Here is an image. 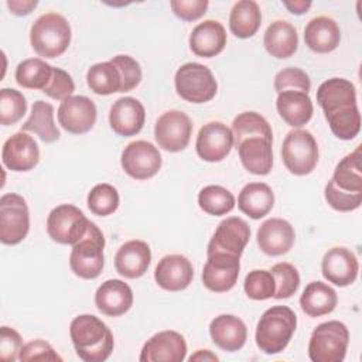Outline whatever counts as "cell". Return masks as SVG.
<instances>
[{"mask_svg":"<svg viewBox=\"0 0 362 362\" xmlns=\"http://www.w3.org/2000/svg\"><path fill=\"white\" fill-rule=\"evenodd\" d=\"M338 303L337 291L322 281H311L305 286L301 297L300 307L308 317H321L335 310Z\"/></svg>","mask_w":362,"mask_h":362,"instance_id":"1f68e13d","label":"cell"},{"mask_svg":"<svg viewBox=\"0 0 362 362\" xmlns=\"http://www.w3.org/2000/svg\"><path fill=\"white\" fill-rule=\"evenodd\" d=\"M170 6L178 18L184 21H194L206 13L209 3L206 0H173Z\"/></svg>","mask_w":362,"mask_h":362,"instance_id":"816d5d0a","label":"cell"},{"mask_svg":"<svg viewBox=\"0 0 362 362\" xmlns=\"http://www.w3.org/2000/svg\"><path fill=\"white\" fill-rule=\"evenodd\" d=\"M86 83L96 95L122 92V75L110 61L92 65L86 72Z\"/></svg>","mask_w":362,"mask_h":362,"instance_id":"d590c367","label":"cell"},{"mask_svg":"<svg viewBox=\"0 0 362 362\" xmlns=\"http://www.w3.org/2000/svg\"><path fill=\"white\" fill-rule=\"evenodd\" d=\"M273 136L253 134L235 144L242 165L252 174L266 175L273 167Z\"/></svg>","mask_w":362,"mask_h":362,"instance_id":"9a60e30c","label":"cell"},{"mask_svg":"<svg viewBox=\"0 0 362 362\" xmlns=\"http://www.w3.org/2000/svg\"><path fill=\"white\" fill-rule=\"evenodd\" d=\"M325 119L331 132L341 140H352L361 130V113L358 105L337 109L325 115Z\"/></svg>","mask_w":362,"mask_h":362,"instance_id":"74e56055","label":"cell"},{"mask_svg":"<svg viewBox=\"0 0 362 362\" xmlns=\"http://www.w3.org/2000/svg\"><path fill=\"white\" fill-rule=\"evenodd\" d=\"M150 262V246L144 240L133 239L123 243L116 252L115 269L126 279H139L147 272Z\"/></svg>","mask_w":362,"mask_h":362,"instance_id":"cb8c5ba5","label":"cell"},{"mask_svg":"<svg viewBox=\"0 0 362 362\" xmlns=\"http://www.w3.org/2000/svg\"><path fill=\"white\" fill-rule=\"evenodd\" d=\"M90 221L85 214L75 205L62 204L55 206L47 218V232L48 236L61 245H75L85 233Z\"/></svg>","mask_w":362,"mask_h":362,"instance_id":"ba28073f","label":"cell"},{"mask_svg":"<svg viewBox=\"0 0 362 362\" xmlns=\"http://www.w3.org/2000/svg\"><path fill=\"white\" fill-rule=\"evenodd\" d=\"M198 205L204 212L221 216L235 208V197L221 185H206L198 194Z\"/></svg>","mask_w":362,"mask_h":362,"instance_id":"f35d334b","label":"cell"},{"mask_svg":"<svg viewBox=\"0 0 362 362\" xmlns=\"http://www.w3.org/2000/svg\"><path fill=\"white\" fill-rule=\"evenodd\" d=\"M297 327V315L286 305L267 308L256 327V345L267 355H274L286 349Z\"/></svg>","mask_w":362,"mask_h":362,"instance_id":"7a4b0ae2","label":"cell"},{"mask_svg":"<svg viewBox=\"0 0 362 362\" xmlns=\"http://www.w3.org/2000/svg\"><path fill=\"white\" fill-rule=\"evenodd\" d=\"M281 160L291 174H310L318 163V144L314 136L303 129L288 132L283 140Z\"/></svg>","mask_w":362,"mask_h":362,"instance_id":"52a82bcc","label":"cell"},{"mask_svg":"<svg viewBox=\"0 0 362 362\" xmlns=\"http://www.w3.org/2000/svg\"><path fill=\"white\" fill-rule=\"evenodd\" d=\"M21 132L37 134L44 143H54L59 139V130L54 123V107L44 100L34 102L30 117L21 124Z\"/></svg>","mask_w":362,"mask_h":362,"instance_id":"836d02e7","label":"cell"},{"mask_svg":"<svg viewBox=\"0 0 362 362\" xmlns=\"http://www.w3.org/2000/svg\"><path fill=\"white\" fill-rule=\"evenodd\" d=\"M233 146L232 130L222 122H209L204 124L197 136V154L208 163L222 161Z\"/></svg>","mask_w":362,"mask_h":362,"instance_id":"5bb4252c","label":"cell"},{"mask_svg":"<svg viewBox=\"0 0 362 362\" xmlns=\"http://www.w3.org/2000/svg\"><path fill=\"white\" fill-rule=\"evenodd\" d=\"M37 4H38L37 0H24V1H21V0H8L7 1V7L16 16L30 14L37 7Z\"/></svg>","mask_w":362,"mask_h":362,"instance_id":"f5cc1de1","label":"cell"},{"mask_svg":"<svg viewBox=\"0 0 362 362\" xmlns=\"http://www.w3.org/2000/svg\"><path fill=\"white\" fill-rule=\"evenodd\" d=\"M349 344V331L341 321L331 320L314 328L308 342L313 362H342Z\"/></svg>","mask_w":362,"mask_h":362,"instance_id":"277c9868","label":"cell"},{"mask_svg":"<svg viewBox=\"0 0 362 362\" xmlns=\"http://www.w3.org/2000/svg\"><path fill=\"white\" fill-rule=\"evenodd\" d=\"M284 7L297 16H301L304 13H307V10L311 7V1H305V0H294V1H283Z\"/></svg>","mask_w":362,"mask_h":362,"instance_id":"db71d44e","label":"cell"},{"mask_svg":"<svg viewBox=\"0 0 362 362\" xmlns=\"http://www.w3.org/2000/svg\"><path fill=\"white\" fill-rule=\"evenodd\" d=\"M122 75V92L134 89L141 81V68L130 55H116L110 59Z\"/></svg>","mask_w":362,"mask_h":362,"instance_id":"7dc6e473","label":"cell"},{"mask_svg":"<svg viewBox=\"0 0 362 362\" xmlns=\"http://www.w3.org/2000/svg\"><path fill=\"white\" fill-rule=\"evenodd\" d=\"M20 361H62V358L54 351V348L42 339H34L21 346Z\"/></svg>","mask_w":362,"mask_h":362,"instance_id":"681fc988","label":"cell"},{"mask_svg":"<svg viewBox=\"0 0 362 362\" xmlns=\"http://www.w3.org/2000/svg\"><path fill=\"white\" fill-rule=\"evenodd\" d=\"M25 112L27 100L21 92L10 88L0 90V123L3 126L16 124Z\"/></svg>","mask_w":362,"mask_h":362,"instance_id":"b9f144b4","label":"cell"},{"mask_svg":"<svg viewBox=\"0 0 362 362\" xmlns=\"http://www.w3.org/2000/svg\"><path fill=\"white\" fill-rule=\"evenodd\" d=\"M23 341L20 334L10 327L3 325L0 328V359L13 362L18 359Z\"/></svg>","mask_w":362,"mask_h":362,"instance_id":"f907efd6","label":"cell"},{"mask_svg":"<svg viewBox=\"0 0 362 362\" xmlns=\"http://www.w3.org/2000/svg\"><path fill=\"white\" fill-rule=\"evenodd\" d=\"M341 41V30L335 20L327 16L311 18L304 28L305 45L318 54L334 51Z\"/></svg>","mask_w":362,"mask_h":362,"instance_id":"4316f807","label":"cell"},{"mask_svg":"<svg viewBox=\"0 0 362 362\" xmlns=\"http://www.w3.org/2000/svg\"><path fill=\"white\" fill-rule=\"evenodd\" d=\"M30 42L40 57H59L71 44V25L61 14L45 13L31 25Z\"/></svg>","mask_w":362,"mask_h":362,"instance_id":"3957f363","label":"cell"},{"mask_svg":"<svg viewBox=\"0 0 362 362\" xmlns=\"http://www.w3.org/2000/svg\"><path fill=\"white\" fill-rule=\"evenodd\" d=\"M209 334L218 348L228 352H235L245 345L247 328L236 315L221 314L211 321Z\"/></svg>","mask_w":362,"mask_h":362,"instance_id":"d4e9b609","label":"cell"},{"mask_svg":"<svg viewBox=\"0 0 362 362\" xmlns=\"http://www.w3.org/2000/svg\"><path fill=\"white\" fill-rule=\"evenodd\" d=\"M174 85L178 96L191 103L209 102L218 90V83L211 69L198 62L181 65L175 72Z\"/></svg>","mask_w":362,"mask_h":362,"instance_id":"8992f818","label":"cell"},{"mask_svg":"<svg viewBox=\"0 0 362 362\" xmlns=\"http://www.w3.org/2000/svg\"><path fill=\"white\" fill-rule=\"evenodd\" d=\"M263 45L272 57L279 59L288 58L294 55L298 47L297 30L286 20H276L264 31Z\"/></svg>","mask_w":362,"mask_h":362,"instance_id":"f546056e","label":"cell"},{"mask_svg":"<svg viewBox=\"0 0 362 362\" xmlns=\"http://www.w3.org/2000/svg\"><path fill=\"white\" fill-rule=\"evenodd\" d=\"M69 335L76 355L85 362L106 361L115 346L107 325L92 314H81L71 321Z\"/></svg>","mask_w":362,"mask_h":362,"instance_id":"6da1fadb","label":"cell"},{"mask_svg":"<svg viewBox=\"0 0 362 362\" xmlns=\"http://www.w3.org/2000/svg\"><path fill=\"white\" fill-rule=\"evenodd\" d=\"M322 276L332 284L345 287L352 284L358 277L359 263L354 252L346 247L329 249L321 263Z\"/></svg>","mask_w":362,"mask_h":362,"instance_id":"44dd1931","label":"cell"},{"mask_svg":"<svg viewBox=\"0 0 362 362\" xmlns=\"http://www.w3.org/2000/svg\"><path fill=\"white\" fill-rule=\"evenodd\" d=\"M57 116L64 130L72 134H83L95 126L98 112L92 99L75 95L61 102Z\"/></svg>","mask_w":362,"mask_h":362,"instance_id":"4fadbf2b","label":"cell"},{"mask_svg":"<svg viewBox=\"0 0 362 362\" xmlns=\"http://www.w3.org/2000/svg\"><path fill=\"white\" fill-rule=\"evenodd\" d=\"M146 120V110L140 100L132 96L117 99L109 112V124L112 130L122 136L130 137L137 134Z\"/></svg>","mask_w":362,"mask_h":362,"instance_id":"d6986e66","label":"cell"},{"mask_svg":"<svg viewBox=\"0 0 362 362\" xmlns=\"http://www.w3.org/2000/svg\"><path fill=\"white\" fill-rule=\"evenodd\" d=\"M95 305L105 315H123L133 305V291L130 286L123 280H106L98 287L95 293Z\"/></svg>","mask_w":362,"mask_h":362,"instance_id":"603a6c76","label":"cell"},{"mask_svg":"<svg viewBox=\"0 0 362 362\" xmlns=\"http://www.w3.org/2000/svg\"><path fill=\"white\" fill-rule=\"evenodd\" d=\"M334 184L346 192H362V170H361V146L355 151L345 156L335 167L332 175Z\"/></svg>","mask_w":362,"mask_h":362,"instance_id":"8d00e7d4","label":"cell"},{"mask_svg":"<svg viewBox=\"0 0 362 362\" xmlns=\"http://www.w3.org/2000/svg\"><path fill=\"white\" fill-rule=\"evenodd\" d=\"M226 31L216 20H205L195 25L189 35L191 51L202 58H212L223 51Z\"/></svg>","mask_w":362,"mask_h":362,"instance_id":"484cf974","label":"cell"},{"mask_svg":"<svg viewBox=\"0 0 362 362\" xmlns=\"http://www.w3.org/2000/svg\"><path fill=\"white\" fill-rule=\"evenodd\" d=\"M120 163L129 177L148 180L161 168V154L153 143L136 140L123 148Z\"/></svg>","mask_w":362,"mask_h":362,"instance_id":"30bf717a","label":"cell"},{"mask_svg":"<svg viewBox=\"0 0 362 362\" xmlns=\"http://www.w3.org/2000/svg\"><path fill=\"white\" fill-rule=\"evenodd\" d=\"M245 293L252 300H267L274 296L276 281L270 270H252L246 274L243 283Z\"/></svg>","mask_w":362,"mask_h":362,"instance_id":"7bdbcfd3","label":"cell"},{"mask_svg":"<svg viewBox=\"0 0 362 362\" xmlns=\"http://www.w3.org/2000/svg\"><path fill=\"white\" fill-rule=\"evenodd\" d=\"M194 277L191 262L182 255H167L160 259L154 270L156 283L167 291L185 290Z\"/></svg>","mask_w":362,"mask_h":362,"instance_id":"7402d4cb","label":"cell"},{"mask_svg":"<svg viewBox=\"0 0 362 362\" xmlns=\"http://www.w3.org/2000/svg\"><path fill=\"white\" fill-rule=\"evenodd\" d=\"M317 103L324 110V115L331 113L339 107L356 105V89L348 79H327L317 89Z\"/></svg>","mask_w":362,"mask_h":362,"instance_id":"f1b7e54d","label":"cell"},{"mask_svg":"<svg viewBox=\"0 0 362 362\" xmlns=\"http://www.w3.org/2000/svg\"><path fill=\"white\" fill-rule=\"evenodd\" d=\"M296 239L294 228L283 218L266 219L257 229L256 240L260 250L269 256L287 253Z\"/></svg>","mask_w":362,"mask_h":362,"instance_id":"ffe728a7","label":"cell"},{"mask_svg":"<svg viewBox=\"0 0 362 362\" xmlns=\"http://www.w3.org/2000/svg\"><path fill=\"white\" fill-rule=\"evenodd\" d=\"M276 107L280 117L291 127H301L307 124L314 112L310 95L291 89L277 93Z\"/></svg>","mask_w":362,"mask_h":362,"instance_id":"83f0119b","label":"cell"},{"mask_svg":"<svg viewBox=\"0 0 362 362\" xmlns=\"http://www.w3.org/2000/svg\"><path fill=\"white\" fill-rule=\"evenodd\" d=\"M105 236L96 223L90 222L85 236L72 246L69 255V266L74 274L81 279H96L105 264Z\"/></svg>","mask_w":362,"mask_h":362,"instance_id":"5b68a950","label":"cell"},{"mask_svg":"<svg viewBox=\"0 0 362 362\" xmlns=\"http://www.w3.org/2000/svg\"><path fill=\"white\" fill-rule=\"evenodd\" d=\"M119 192L110 184H98L88 194V208L98 216H107L119 206Z\"/></svg>","mask_w":362,"mask_h":362,"instance_id":"60d3db41","label":"cell"},{"mask_svg":"<svg viewBox=\"0 0 362 362\" xmlns=\"http://www.w3.org/2000/svg\"><path fill=\"white\" fill-rule=\"evenodd\" d=\"M74 90L75 83L72 76L66 71L54 66L52 76L42 92L55 100H65L66 98L72 96Z\"/></svg>","mask_w":362,"mask_h":362,"instance_id":"c3c4849f","label":"cell"},{"mask_svg":"<svg viewBox=\"0 0 362 362\" xmlns=\"http://www.w3.org/2000/svg\"><path fill=\"white\" fill-rule=\"evenodd\" d=\"M30 230V211L25 199L14 192L0 198V240L4 245H17Z\"/></svg>","mask_w":362,"mask_h":362,"instance_id":"9c48e42d","label":"cell"},{"mask_svg":"<svg viewBox=\"0 0 362 362\" xmlns=\"http://www.w3.org/2000/svg\"><path fill=\"white\" fill-rule=\"evenodd\" d=\"M324 195L327 202L337 211L341 212H349V211H355L361 206L362 204V192H346L339 189L332 178L327 182L325 189H324Z\"/></svg>","mask_w":362,"mask_h":362,"instance_id":"bcb514c9","label":"cell"},{"mask_svg":"<svg viewBox=\"0 0 362 362\" xmlns=\"http://www.w3.org/2000/svg\"><path fill=\"white\" fill-rule=\"evenodd\" d=\"M54 66L41 58H28L16 68V82L25 89L44 90L52 76Z\"/></svg>","mask_w":362,"mask_h":362,"instance_id":"e575fe53","label":"cell"},{"mask_svg":"<svg viewBox=\"0 0 362 362\" xmlns=\"http://www.w3.org/2000/svg\"><path fill=\"white\" fill-rule=\"evenodd\" d=\"M249 238L250 228L246 221L238 216H229L218 225L214 236L208 243L206 255L214 252H223L240 257L249 242Z\"/></svg>","mask_w":362,"mask_h":362,"instance_id":"2e32d148","label":"cell"},{"mask_svg":"<svg viewBox=\"0 0 362 362\" xmlns=\"http://www.w3.org/2000/svg\"><path fill=\"white\" fill-rule=\"evenodd\" d=\"M219 358L215 355V354H212L209 349H198L194 355H191L189 356V361L192 362V361H218Z\"/></svg>","mask_w":362,"mask_h":362,"instance_id":"11a10c76","label":"cell"},{"mask_svg":"<svg viewBox=\"0 0 362 362\" xmlns=\"http://www.w3.org/2000/svg\"><path fill=\"white\" fill-rule=\"evenodd\" d=\"M274 89L277 93L291 89L308 93L311 89L310 76L300 68L290 66L279 71L274 76Z\"/></svg>","mask_w":362,"mask_h":362,"instance_id":"f6af8a7d","label":"cell"},{"mask_svg":"<svg viewBox=\"0 0 362 362\" xmlns=\"http://www.w3.org/2000/svg\"><path fill=\"white\" fill-rule=\"evenodd\" d=\"M274 281H276V291H274V298L281 300V298H288L291 297L300 286V274L297 269L287 262L276 263L270 269Z\"/></svg>","mask_w":362,"mask_h":362,"instance_id":"ee69618b","label":"cell"},{"mask_svg":"<svg viewBox=\"0 0 362 362\" xmlns=\"http://www.w3.org/2000/svg\"><path fill=\"white\" fill-rule=\"evenodd\" d=\"M191 119L181 110H167L156 122L154 137L158 146L170 153L184 150L191 139Z\"/></svg>","mask_w":362,"mask_h":362,"instance_id":"8fae6325","label":"cell"},{"mask_svg":"<svg viewBox=\"0 0 362 362\" xmlns=\"http://www.w3.org/2000/svg\"><path fill=\"white\" fill-rule=\"evenodd\" d=\"M40 160V148L37 141L24 132L10 136L1 148V161L11 171H30Z\"/></svg>","mask_w":362,"mask_h":362,"instance_id":"ac0fdd59","label":"cell"},{"mask_svg":"<svg viewBox=\"0 0 362 362\" xmlns=\"http://www.w3.org/2000/svg\"><path fill=\"white\" fill-rule=\"evenodd\" d=\"M274 205V194L264 182L246 184L238 197L239 209L252 219H260L267 215Z\"/></svg>","mask_w":362,"mask_h":362,"instance_id":"4dcf8cb0","label":"cell"},{"mask_svg":"<svg viewBox=\"0 0 362 362\" xmlns=\"http://www.w3.org/2000/svg\"><path fill=\"white\" fill-rule=\"evenodd\" d=\"M233 144L239 143L242 139L253 134H272V127L269 122L257 112H243L238 115L232 122Z\"/></svg>","mask_w":362,"mask_h":362,"instance_id":"ab89813d","label":"cell"},{"mask_svg":"<svg viewBox=\"0 0 362 362\" xmlns=\"http://www.w3.org/2000/svg\"><path fill=\"white\" fill-rule=\"evenodd\" d=\"M187 355V342L177 331H161L153 335L141 348V362H182Z\"/></svg>","mask_w":362,"mask_h":362,"instance_id":"e0dca14e","label":"cell"},{"mask_svg":"<svg viewBox=\"0 0 362 362\" xmlns=\"http://www.w3.org/2000/svg\"><path fill=\"white\" fill-rule=\"evenodd\" d=\"M239 270V256L223 252L209 253L202 270V283L214 293L229 291L238 281Z\"/></svg>","mask_w":362,"mask_h":362,"instance_id":"7c38bea8","label":"cell"},{"mask_svg":"<svg viewBox=\"0 0 362 362\" xmlns=\"http://www.w3.org/2000/svg\"><path fill=\"white\" fill-rule=\"evenodd\" d=\"M262 24V11L256 1L240 0L233 4L229 16V28L238 38L253 37Z\"/></svg>","mask_w":362,"mask_h":362,"instance_id":"d6a6232c","label":"cell"}]
</instances>
